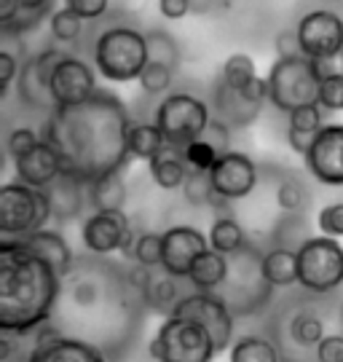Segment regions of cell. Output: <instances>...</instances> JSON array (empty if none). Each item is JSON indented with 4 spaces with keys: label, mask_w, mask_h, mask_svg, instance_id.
<instances>
[{
    "label": "cell",
    "mask_w": 343,
    "mask_h": 362,
    "mask_svg": "<svg viewBox=\"0 0 343 362\" xmlns=\"http://www.w3.org/2000/svg\"><path fill=\"white\" fill-rule=\"evenodd\" d=\"M134 121L127 105L110 91H97L89 103L76 107H54L43 127L40 140L59 153L64 175L81 182H94L121 172L129 158V132Z\"/></svg>",
    "instance_id": "6da1fadb"
},
{
    "label": "cell",
    "mask_w": 343,
    "mask_h": 362,
    "mask_svg": "<svg viewBox=\"0 0 343 362\" xmlns=\"http://www.w3.org/2000/svg\"><path fill=\"white\" fill-rule=\"evenodd\" d=\"M59 282L49 263L0 239V333L25 336L49 325Z\"/></svg>",
    "instance_id": "7a4b0ae2"
},
{
    "label": "cell",
    "mask_w": 343,
    "mask_h": 362,
    "mask_svg": "<svg viewBox=\"0 0 343 362\" xmlns=\"http://www.w3.org/2000/svg\"><path fill=\"white\" fill-rule=\"evenodd\" d=\"M151 62L148 38L137 27L115 25L107 27L94 43V67L110 83H132L140 81Z\"/></svg>",
    "instance_id": "3957f363"
},
{
    "label": "cell",
    "mask_w": 343,
    "mask_h": 362,
    "mask_svg": "<svg viewBox=\"0 0 343 362\" xmlns=\"http://www.w3.org/2000/svg\"><path fill=\"white\" fill-rule=\"evenodd\" d=\"M319 86H322V76L317 65L306 57L277 59L268 70V91H271L268 100L287 116H293L295 110L308 105H319Z\"/></svg>",
    "instance_id": "277c9868"
},
{
    "label": "cell",
    "mask_w": 343,
    "mask_h": 362,
    "mask_svg": "<svg viewBox=\"0 0 343 362\" xmlns=\"http://www.w3.org/2000/svg\"><path fill=\"white\" fill-rule=\"evenodd\" d=\"M209 121L212 107L188 91H172L156 107V127L161 129L166 145L175 151H185L196 140H204Z\"/></svg>",
    "instance_id": "5b68a950"
},
{
    "label": "cell",
    "mask_w": 343,
    "mask_h": 362,
    "mask_svg": "<svg viewBox=\"0 0 343 362\" xmlns=\"http://www.w3.org/2000/svg\"><path fill=\"white\" fill-rule=\"evenodd\" d=\"M54 218L49 191H35L22 182H6L0 188V233L3 239H19L43 231Z\"/></svg>",
    "instance_id": "8992f818"
},
{
    "label": "cell",
    "mask_w": 343,
    "mask_h": 362,
    "mask_svg": "<svg viewBox=\"0 0 343 362\" xmlns=\"http://www.w3.org/2000/svg\"><path fill=\"white\" fill-rule=\"evenodd\" d=\"M148 354L158 362H212L215 344L199 322L185 317H166L148 344Z\"/></svg>",
    "instance_id": "52a82bcc"
},
{
    "label": "cell",
    "mask_w": 343,
    "mask_h": 362,
    "mask_svg": "<svg viewBox=\"0 0 343 362\" xmlns=\"http://www.w3.org/2000/svg\"><path fill=\"white\" fill-rule=\"evenodd\" d=\"M298 285L319 296L343 285V247L338 239L319 233L298 247Z\"/></svg>",
    "instance_id": "ba28073f"
},
{
    "label": "cell",
    "mask_w": 343,
    "mask_h": 362,
    "mask_svg": "<svg viewBox=\"0 0 343 362\" xmlns=\"http://www.w3.org/2000/svg\"><path fill=\"white\" fill-rule=\"evenodd\" d=\"M172 314L202 325L204 330L209 333V338H212L217 354L231 349L233 341H236L233 338V309H231L228 300L223 296H217V293H196L193 290L191 296L180 298V303L175 306Z\"/></svg>",
    "instance_id": "9c48e42d"
},
{
    "label": "cell",
    "mask_w": 343,
    "mask_h": 362,
    "mask_svg": "<svg viewBox=\"0 0 343 362\" xmlns=\"http://www.w3.org/2000/svg\"><path fill=\"white\" fill-rule=\"evenodd\" d=\"M81 242L94 255L121 252L124 258H134L137 233L132 231L127 212H91L81 226Z\"/></svg>",
    "instance_id": "30bf717a"
},
{
    "label": "cell",
    "mask_w": 343,
    "mask_h": 362,
    "mask_svg": "<svg viewBox=\"0 0 343 362\" xmlns=\"http://www.w3.org/2000/svg\"><path fill=\"white\" fill-rule=\"evenodd\" d=\"M301 54L311 62H325L343 49V19L335 11L314 8L295 25Z\"/></svg>",
    "instance_id": "8fae6325"
},
{
    "label": "cell",
    "mask_w": 343,
    "mask_h": 362,
    "mask_svg": "<svg viewBox=\"0 0 343 362\" xmlns=\"http://www.w3.org/2000/svg\"><path fill=\"white\" fill-rule=\"evenodd\" d=\"M49 91L54 107H76V105L89 103L97 94V76L94 67L86 65L83 59H78L73 54H64L59 65L54 67L49 81Z\"/></svg>",
    "instance_id": "7c38bea8"
},
{
    "label": "cell",
    "mask_w": 343,
    "mask_h": 362,
    "mask_svg": "<svg viewBox=\"0 0 343 362\" xmlns=\"http://www.w3.org/2000/svg\"><path fill=\"white\" fill-rule=\"evenodd\" d=\"M64 49H43L40 54L30 57L22 70H19V78H16V94L19 100L33 107V110H46L49 116L54 110V100H51V91H49V81L54 67L59 65V59L64 57Z\"/></svg>",
    "instance_id": "4fadbf2b"
},
{
    "label": "cell",
    "mask_w": 343,
    "mask_h": 362,
    "mask_svg": "<svg viewBox=\"0 0 343 362\" xmlns=\"http://www.w3.org/2000/svg\"><path fill=\"white\" fill-rule=\"evenodd\" d=\"M209 180L215 188L217 199L223 202H239L250 196L257 185V167L247 153L228 151L217 158V164L209 172Z\"/></svg>",
    "instance_id": "5bb4252c"
},
{
    "label": "cell",
    "mask_w": 343,
    "mask_h": 362,
    "mask_svg": "<svg viewBox=\"0 0 343 362\" xmlns=\"http://www.w3.org/2000/svg\"><path fill=\"white\" fill-rule=\"evenodd\" d=\"M303 161L317 182L332 188L343 185V124H325Z\"/></svg>",
    "instance_id": "9a60e30c"
},
{
    "label": "cell",
    "mask_w": 343,
    "mask_h": 362,
    "mask_svg": "<svg viewBox=\"0 0 343 362\" xmlns=\"http://www.w3.org/2000/svg\"><path fill=\"white\" fill-rule=\"evenodd\" d=\"M209 250V239L193 226H172L164 231V263L161 269L178 279H188L193 263Z\"/></svg>",
    "instance_id": "2e32d148"
},
{
    "label": "cell",
    "mask_w": 343,
    "mask_h": 362,
    "mask_svg": "<svg viewBox=\"0 0 343 362\" xmlns=\"http://www.w3.org/2000/svg\"><path fill=\"white\" fill-rule=\"evenodd\" d=\"M13 169H16V182L30 185L35 191H49L51 185L64 175L62 158L46 140H40L30 153L16 158Z\"/></svg>",
    "instance_id": "e0dca14e"
},
{
    "label": "cell",
    "mask_w": 343,
    "mask_h": 362,
    "mask_svg": "<svg viewBox=\"0 0 343 362\" xmlns=\"http://www.w3.org/2000/svg\"><path fill=\"white\" fill-rule=\"evenodd\" d=\"M11 242L19 247V250L30 252L33 258L49 263L59 279H64L67 274L73 272V260L76 258H73L70 245L62 239V233L51 231V228H43V231L27 233V236H19V239H11Z\"/></svg>",
    "instance_id": "ac0fdd59"
},
{
    "label": "cell",
    "mask_w": 343,
    "mask_h": 362,
    "mask_svg": "<svg viewBox=\"0 0 343 362\" xmlns=\"http://www.w3.org/2000/svg\"><path fill=\"white\" fill-rule=\"evenodd\" d=\"M27 362H107L94 344L81 338L57 336L51 341H40L30 351Z\"/></svg>",
    "instance_id": "d6986e66"
},
{
    "label": "cell",
    "mask_w": 343,
    "mask_h": 362,
    "mask_svg": "<svg viewBox=\"0 0 343 362\" xmlns=\"http://www.w3.org/2000/svg\"><path fill=\"white\" fill-rule=\"evenodd\" d=\"M51 0H3L0 3V27L6 35H22L30 33L46 19L54 16Z\"/></svg>",
    "instance_id": "ffe728a7"
},
{
    "label": "cell",
    "mask_w": 343,
    "mask_h": 362,
    "mask_svg": "<svg viewBox=\"0 0 343 362\" xmlns=\"http://www.w3.org/2000/svg\"><path fill=\"white\" fill-rule=\"evenodd\" d=\"M212 116L220 118L226 127H250L255 118L260 116V105H250L236 89H231L223 78L215 81L212 91Z\"/></svg>",
    "instance_id": "44dd1931"
},
{
    "label": "cell",
    "mask_w": 343,
    "mask_h": 362,
    "mask_svg": "<svg viewBox=\"0 0 343 362\" xmlns=\"http://www.w3.org/2000/svg\"><path fill=\"white\" fill-rule=\"evenodd\" d=\"M51 207H54V218L57 220H73L81 215V209L89 204V185L76 180L70 175H62L59 180L49 188Z\"/></svg>",
    "instance_id": "7402d4cb"
},
{
    "label": "cell",
    "mask_w": 343,
    "mask_h": 362,
    "mask_svg": "<svg viewBox=\"0 0 343 362\" xmlns=\"http://www.w3.org/2000/svg\"><path fill=\"white\" fill-rule=\"evenodd\" d=\"M322 107L319 105H308V107H301L290 116V124H287V143L298 156H303L311 151L314 140L319 137V132L325 129V121H322Z\"/></svg>",
    "instance_id": "603a6c76"
},
{
    "label": "cell",
    "mask_w": 343,
    "mask_h": 362,
    "mask_svg": "<svg viewBox=\"0 0 343 362\" xmlns=\"http://www.w3.org/2000/svg\"><path fill=\"white\" fill-rule=\"evenodd\" d=\"M140 290L145 296V303L153 306L156 311H166V317L175 311V306L180 303L178 298V276H172L164 269H142V282Z\"/></svg>",
    "instance_id": "cb8c5ba5"
},
{
    "label": "cell",
    "mask_w": 343,
    "mask_h": 362,
    "mask_svg": "<svg viewBox=\"0 0 343 362\" xmlns=\"http://www.w3.org/2000/svg\"><path fill=\"white\" fill-rule=\"evenodd\" d=\"M260 274L268 287L298 285V250L293 247H274L260 258Z\"/></svg>",
    "instance_id": "d4e9b609"
},
{
    "label": "cell",
    "mask_w": 343,
    "mask_h": 362,
    "mask_svg": "<svg viewBox=\"0 0 343 362\" xmlns=\"http://www.w3.org/2000/svg\"><path fill=\"white\" fill-rule=\"evenodd\" d=\"M231 263L228 255H220L212 247L204 252L202 258L193 263V272L188 276V282L193 285L196 293H217L220 287L228 282Z\"/></svg>",
    "instance_id": "484cf974"
},
{
    "label": "cell",
    "mask_w": 343,
    "mask_h": 362,
    "mask_svg": "<svg viewBox=\"0 0 343 362\" xmlns=\"http://www.w3.org/2000/svg\"><path fill=\"white\" fill-rule=\"evenodd\" d=\"M129 199L127 180L121 172L105 175L100 180L89 182V207L94 212H124Z\"/></svg>",
    "instance_id": "4316f807"
},
{
    "label": "cell",
    "mask_w": 343,
    "mask_h": 362,
    "mask_svg": "<svg viewBox=\"0 0 343 362\" xmlns=\"http://www.w3.org/2000/svg\"><path fill=\"white\" fill-rule=\"evenodd\" d=\"M188 164L182 158V151H175L166 145L164 153H158L151 161V177L158 188L164 191H175V188H182L185 180H188Z\"/></svg>",
    "instance_id": "83f0119b"
},
{
    "label": "cell",
    "mask_w": 343,
    "mask_h": 362,
    "mask_svg": "<svg viewBox=\"0 0 343 362\" xmlns=\"http://www.w3.org/2000/svg\"><path fill=\"white\" fill-rule=\"evenodd\" d=\"M207 239H209V247L220 255H239L247 247V233H244L242 223L231 215L217 218L207 233Z\"/></svg>",
    "instance_id": "f1b7e54d"
},
{
    "label": "cell",
    "mask_w": 343,
    "mask_h": 362,
    "mask_svg": "<svg viewBox=\"0 0 343 362\" xmlns=\"http://www.w3.org/2000/svg\"><path fill=\"white\" fill-rule=\"evenodd\" d=\"M166 151V140L161 129L156 127V121L148 124V121H140L134 124L132 132H129V156L132 158H140V161H148L151 164L158 153Z\"/></svg>",
    "instance_id": "f546056e"
},
{
    "label": "cell",
    "mask_w": 343,
    "mask_h": 362,
    "mask_svg": "<svg viewBox=\"0 0 343 362\" xmlns=\"http://www.w3.org/2000/svg\"><path fill=\"white\" fill-rule=\"evenodd\" d=\"M228 362H281V357L268 338L239 336L228 349Z\"/></svg>",
    "instance_id": "4dcf8cb0"
},
{
    "label": "cell",
    "mask_w": 343,
    "mask_h": 362,
    "mask_svg": "<svg viewBox=\"0 0 343 362\" xmlns=\"http://www.w3.org/2000/svg\"><path fill=\"white\" fill-rule=\"evenodd\" d=\"M290 336L301 349H317L325 341V322L311 311H298L290 320Z\"/></svg>",
    "instance_id": "1f68e13d"
},
{
    "label": "cell",
    "mask_w": 343,
    "mask_h": 362,
    "mask_svg": "<svg viewBox=\"0 0 343 362\" xmlns=\"http://www.w3.org/2000/svg\"><path fill=\"white\" fill-rule=\"evenodd\" d=\"M311 202V191L306 188V182L295 175H284L279 182H277V204L284 212H303Z\"/></svg>",
    "instance_id": "d6a6232c"
},
{
    "label": "cell",
    "mask_w": 343,
    "mask_h": 362,
    "mask_svg": "<svg viewBox=\"0 0 343 362\" xmlns=\"http://www.w3.org/2000/svg\"><path fill=\"white\" fill-rule=\"evenodd\" d=\"M148 49H151V62H161V65L178 70L180 67V46L166 30H148Z\"/></svg>",
    "instance_id": "836d02e7"
},
{
    "label": "cell",
    "mask_w": 343,
    "mask_h": 362,
    "mask_svg": "<svg viewBox=\"0 0 343 362\" xmlns=\"http://www.w3.org/2000/svg\"><path fill=\"white\" fill-rule=\"evenodd\" d=\"M134 260L140 263V269H145V272L161 269V263H164V233H140L137 245H134Z\"/></svg>",
    "instance_id": "e575fe53"
},
{
    "label": "cell",
    "mask_w": 343,
    "mask_h": 362,
    "mask_svg": "<svg viewBox=\"0 0 343 362\" xmlns=\"http://www.w3.org/2000/svg\"><path fill=\"white\" fill-rule=\"evenodd\" d=\"M220 78L228 83L231 89L242 91L250 81L257 78V73H255V59L244 52L231 54L228 59H226V65H223V76Z\"/></svg>",
    "instance_id": "d590c367"
},
{
    "label": "cell",
    "mask_w": 343,
    "mask_h": 362,
    "mask_svg": "<svg viewBox=\"0 0 343 362\" xmlns=\"http://www.w3.org/2000/svg\"><path fill=\"white\" fill-rule=\"evenodd\" d=\"M182 194L185 202L193 207H207V204H217L223 199H217L212 180H209V172H188V180L182 185Z\"/></svg>",
    "instance_id": "8d00e7d4"
},
{
    "label": "cell",
    "mask_w": 343,
    "mask_h": 362,
    "mask_svg": "<svg viewBox=\"0 0 343 362\" xmlns=\"http://www.w3.org/2000/svg\"><path fill=\"white\" fill-rule=\"evenodd\" d=\"M49 27H51V38L54 40H59V43H73V40H78L81 33H83V19H78L67 6H62V8H57L54 16L49 19Z\"/></svg>",
    "instance_id": "74e56055"
},
{
    "label": "cell",
    "mask_w": 343,
    "mask_h": 362,
    "mask_svg": "<svg viewBox=\"0 0 343 362\" xmlns=\"http://www.w3.org/2000/svg\"><path fill=\"white\" fill-rule=\"evenodd\" d=\"M182 158H185V164H188L191 172H212L220 153L207 140H196V143L182 151Z\"/></svg>",
    "instance_id": "f35d334b"
},
{
    "label": "cell",
    "mask_w": 343,
    "mask_h": 362,
    "mask_svg": "<svg viewBox=\"0 0 343 362\" xmlns=\"http://www.w3.org/2000/svg\"><path fill=\"white\" fill-rule=\"evenodd\" d=\"M172 78H175L172 67L161 65V62H148L145 73L140 76V86L145 94H164L172 86Z\"/></svg>",
    "instance_id": "ab89813d"
},
{
    "label": "cell",
    "mask_w": 343,
    "mask_h": 362,
    "mask_svg": "<svg viewBox=\"0 0 343 362\" xmlns=\"http://www.w3.org/2000/svg\"><path fill=\"white\" fill-rule=\"evenodd\" d=\"M38 143H40V134L35 129H30V127H16V129H11L8 140H6V148H8V156L16 161V158H22L25 153H30Z\"/></svg>",
    "instance_id": "60d3db41"
},
{
    "label": "cell",
    "mask_w": 343,
    "mask_h": 362,
    "mask_svg": "<svg viewBox=\"0 0 343 362\" xmlns=\"http://www.w3.org/2000/svg\"><path fill=\"white\" fill-rule=\"evenodd\" d=\"M317 226L322 236H330V239L343 236V202H332V204L319 209Z\"/></svg>",
    "instance_id": "b9f144b4"
},
{
    "label": "cell",
    "mask_w": 343,
    "mask_h": 362,
    "mask_svg": "<svg viewBox=\"0 0 343 362\" xmlns=\"http://www.w3.org/2000/svg\"><path fill=\"white\" fill-rule=\"evenodd\" d=\"M319 107L322 110H343V78L330 76L322 78L319 86Z\"/></svg>",
    "instance_id": "7bdbcfd3"
},
{
    "label": "cell",
    "mask_w": 343,
    "mask_h": 362,
    "mask_svg": "<svg viewBox=\"0 0 343 362\" xmlns=\"http://www.w3.org/2000/svg\"><path fill=\"white\" fill-rule=\"evenodd\" d=\"M19 70H22V65L16 62V57H13L8 49H3V52H0V97L8 94L11 83L19 78Z\"/></svg>",
    "instance_id": "ee69618b"
},
{
    "label": "cell",
    "mask_w": 343,
    "mask_h": 362,
    "mask_svg": "<svg viewBox=\"0 0 343 362\" xmlns=\"http://www.w3.org/2000/svg\"><path fill=\"white\" fill-rule=\"evenodd\" d=\"M204 140L212 145V148H215L220 156L228 153V151H231V148H228V143H231V127H226L220 118L212 116V121H209V129H207V134H204Z\"/></svg>",
    "instance_id": "f6af8a7d"
},
{
    "label": "cell",
    "mask_w": 343,
    "mask_h": 362,
    "mask_svg": "<svg viewBox=\"0 0 343 362\" xmlns=\"http://www.w3.org/2000/svg\"><path fill=\"white\" fill-rule=\"evenodd\" d=\"M64 6L76 13L78 19H83V22L100 19L102 13L107 11V0H67Z\"/></svg>",
    "instance_id": "bcb514c9"
},
{
    "label": "cell",
    "mask_w": 343,
    "mask_h": 362,
    "mask_svg": "<svg viewBox=\"0 0 343 362\" xmlns=\"http://www.w3.org/2000/svg\"><path fill=\"white\" fill-rule=\"evenodd\" d=\"M274 43H277V59H295V57H303L295 30H281Z\"/></svg>",
    "instance_id": "7dc6e473"
},
{
    "label": "cell",
    "mask_w": 343,
    "mask_h": 362,
    "mask_svg": "<svg viewBox=\"0 0 343 362\" xmlns=\"http://www.w3.org/2000/svg\"><path fill=\"white\" fill-rule=\"evenodd\" d=\"M319 362H343V336H325L317 346Z\"/></svg>",
    "instance_id": "c3c4849f"
},
{
    "label": "cell",
    "mask_w": 343,
    "mask_h": 362,
    "mask_svg": "<svg viewBox=\"0 0 343 362\" xmlns=\"http://www.w3.org/2000/svg\"><path fill=\"white\" fill-rule=\"evenodd\" d=\"M158 11H161L164 19L175 22V19L188 16V11H191V0H161V3H158Z\"/></svg>",
    "instance_id": "681fc988"
},
{
    "label": "cell",
    "mask_w": 343,
    "mask_h": 362,
    "mask_svg": "<svg viewBox=\"0 0 343 362\" xmlns=\"http://www.w3.org/2000/svg\"><path fill=\"white\" fill-rule=\"evenodd\" d=\"M319 70V76L322 78H330V76H338L343 78V49L335 57H330V59H325V62H314Z\"/></svg>",
    "instance_id": "f907efd6"
}]
</instances>
